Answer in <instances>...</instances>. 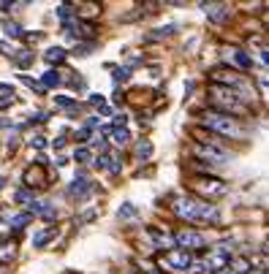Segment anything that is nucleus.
Listing matches in <instances>:
<instances>
[{
	"label": "nucleus",
	"instance_id": "f257e3e1",
	"mask_svg": "<svg viewBox=\"0 0 269 274\" xmlns=\"http://www.w3.org/2000/svg\"><path fill=\"white\" fill-rule=\"evenodd\" d=\"M171 212L177 217L188 220V223H217L220 220V209L215 204H209L207 198H196V196H177L171 201Z\"/></svg>",
	"mask_w": 269,
	"mask_h": 274
},
{
	"label": "nucleus",
	"instance_id": "f03ea898",
	"mask_svg": "<svg viewBox=\"0 0 269 274\" xmlns=\"http://www.w3.org/2000/svg\"><path fill=\"white\" fill-rule=\"evenodd\" d=\"M202 125L207 128L209 133H215V136H226V138H242L245 136V128L223 112H204Z\"/></svg>",
	"mask_w": 269,
	"mask_h": 274
},
{
	"label": "nucleus",
	"instance_id": "7ed1b4c3",
	"mask_svg": "<svg viewBox=\"0 0 269 274\" xmlns=\"http://www.w3.org/2000/svg\"><path fill=\"white\" fill-rule=\"evenodd\" d=\"M209 101L215 103L217 109H220L223 114H239V112H245V101H242V95H239L237 90H231V87H212L209 90Z\"/></svg>",
	"mask_w": 269,
	"mask_h": 274
},
{
	"label": "nucleus",
	"instance_id": "20e7f679",
	"mask_svg": "<svg viewBox=\"0 0 269 274\" xmlns=\"http://www.w3.org/2000/svg\"><path fill=\"white\" fill-rule=\"evenodd\" d=\"M174 244L188 253V250H202L204 244H207V239H204V234H199V231L182 228V231H177V234H174Z\"/></svg>",
	"mask_w": 269,
	"mask_h": 274
},
{
	"label": "nucleus",
	"instance_id": "39448f33",
	"mask_svg": "<svg viewBox=\"0 0 269 274\" xmlns=\"http://www.w3.org/2000/svg\"><path fill=\"white\" fill-rule=\"evenodd\" d=\"M193 155L199 157V160H209V163H226L228 160V152L226 149H220L217 144H193Z\"/></svg>",
	"mask_w": 269,
	"mask_h": 274
},
{
	"label": "nucleus",
	"instance_id": "423d86ee",
	"mask_svg": "<svg viewBox=\"0 0 269 274\" xmlns=\"http://www.w3.org/2000/svg\"><path fill=\"white\" fill-rule=\"evenodd\" d=\"M161 266H166V269H177V272H191L193 261H191V255H188L185 250H171V253H166L161 258Z\"/></svg>",
	"mask_w": 269,
	"mask_h": 274
},
{
	"label": "nucleus",
	"instance_id": "0eeeda50",
	"mask_svg": "<svg viewBox=\"0 0 269 274\" xmlns=\"http://www.w3.org/2000/svg\"><path fill=\"white\" fill-rule=\"evenodd\" d=\"M202 264H204V269L220 274L223 269H228V264H231V253H228L226 247H217V250H212V253L202 261Z\"/></svg>",
	"mask_w": 269,
	"mask_h": 274
},
{
	"label": "nucleus",
	"instance_id": "6e6552de",
	"mask_svg": "<svg viewBox=\"0 0 269 274\" xmlns=\"http://www.w3.org/2000/svg\"><path fill=\"white\" fill-rule=\"evenodd\" d=\"M193 190H196V193H202V196H207V198H217V196L226 193V182H220V179L199 177V179H193Z\"/></svg>",
	"mask_w": 269,
	"mask_h": 274
},
{
	"label": "nucleus",
	"instance_id": "1a4fd4ad",
	"mask_svg": "<svg viewBox=\"0 0 269 274\" xmlns=\"http://www.w3.org/2000/svg\"><path fill=\"white\" fill-rule=\"evenodd\" d=\"M147 234H150V239H152V242H155V247H161V250H171V247H174V236L163 234V231L150 228Z\"/></svg>",
	"mask_w": 269,
	"mask_h": 274
},
{
	"label": "nucleus",
	"instance_id": "9d476101",
	"mask_svg": "<svg viewBox=\"0 0 269 274\" xmlns=\"http://www.w3.org/2000/svg\"><path fill=\"white\" fill-rule=\"evenodd\" d=\"M204 11H207V16L215 19V22H226L228 19V5H223V3H209V5H204Z\"/></svg>",
	"mask_w": 269,
	"mask_h": 274
},
{
	"label": "nucleus",
	"instance_id": "9b49d317",
	"mask_svg": "<svg viewBox=\"0 0 269 274\" xmlns=\"http://www.w3.org/2000/svg\"><path fill=\"white\" fill-rule=\"evenodd\" d=\"M16 253H19L16 242H3L0 244V264H11V261H16Z\"/></svg>",
	"mask_w": 269,
	"mask_h": 274
},
{
	"label": "nucleus",
	"instance_id": "f8f14e48",
	"mask_svg": "<svg viewBox=\"0 0 269 274\" xmlns=\"http://www.w3.org/2000/svg\"><path fill=\"white\" fill-rule=\"evenodd\" d=\"M90 193V179L76 177L71 185H68V196H87Z\"/></svg>",
	"mask_w": 269,
	"mask_h": 274
},
{
	"label": "nucleus",
	"instance_id": "ddd939ff",
	"mask_svg": "<svg viewBox=\"0 0 269 274\" xmlns=\"http://www.w3.org/2000/svg\"><path fill=\"white\" fill-rule=\"evenodd\" d=\"M44 60L52 63V66H60V63H66V49H60V46H49V49L44 52Z\"/></svg>",
	"mask_w": 269,
	"mask_h": 274
},
{
	"label": "nucleus",
	"instance_id": "4468645a",
	"mask_svg": "<svg viewBox=\"0 0 269 274\" xmlns=\"http://www.w3.org/2000/svg\"><path fill=\"white\" fill-rule=\"evenodd\" d=\"M104 133H109L117 144H128L131 141V131H128V128H117V125H114V128H104Z\"/></svg>",
	"mask_w": 269,
	"mask_h": 274
},
{
	"label": "nucleus",
	"instance_id": "2eb2a0df",
	"mask_svg": "<svg viewBox=\"0 0 269 274\" xmlns=\"http://www.w3.org/2000/svg\"><path fill=\"white\" fill-rule=\"evenodd\" d=\"M14 101H16V98H14V87H11V84H0V112H5Z\"/></svg>",
	"mask_w": 269,
	"mask_h": 274
},
{
	"label": "nucleus",
	"instance_id": "dca6fc26",
	"mask_svg": "<svg viewBox=\"0 0 269 274\" xmlns=\"http://www.w3.org/2000/svg\"><path fill=\"white\" fill-rule=\"evenodd\" d=\"M55 236H57V228H47V231H38V234L33 236V244H36V247H47V244L52 242Z\"/></svg>",
	"mask_w": 269,
	"mask_h": 274
},
{
	"label": "nucleus",
	"instance_id": "f3484780",
	"mask_svg": "<svg viewBox=\"0 0 269 274\" xmlns=\"http://www.w3.org/2000/svg\"><path fill=\"white\" fill-rule=\"evenodd\" d=\"M30 220H33V212H22V214H14V217H8V223H11V228H14V231H19V228H25Z\"/></svg>",
	"mask_w": 269,
	"mask_h": 274
},
{
	"label": "nucleus",
	"instance_id": "a211bd4d",
	"mask_svg": "<svg viewBox=\"0 0 269 274\" xmlns=\"http://www.w3.org/2000/svg\"><path fill=\"white\" fill-rule=\"evenodd\" d=\"M231 57H234V63H237L239 68H245V71H248V68L253 66V60H250V57L245 55V52H239V49H231Z\"/></svg>",
	"mask_w": 269,
	"mask_h": 274
},
{
	"label": "nucleus",
	"instance_id": "6ab92c4d",
	"mask_svg": "<svg viewBox=\"0 0 269 274\" xmlns=\"http://www.w3.org/2000/svg\"><path fill=\"white\" fill-rule=\"evenodd\" d=\"M33 212H38L41 217H47V220H55L57 217V212H55L52 206H47V204H44V206H41V204H33Z\"/></svg>",
	"mask_w": 269,
	"mask_h": 274
},
{
	"label": "nucleus",
	"instance_id": "aec40b11",
	"mask_svg": "<svg viewBox=\"0 0 269 274\" xmlns=\"http://www.w3.org/2000/svg\"><path fill=\"white\" fill-rule=\"evenodd\" d=\"M41 84L44 87H57L60 84V76H57L55 71H47V73H41Z\"/></svg>",
	"mask_w": 269,
	"mask_h": 274
},
{
	"label": "nucleus",
	"instance_id": "412c9836",
	"mask_svg": "<svg viewBox=\"0 0 269 274\" xmlns=\"http://www.w3.org/2000/svg\"><path fill=\"white\" fill-rule=\"evenodd\" d=\"M90 157H93V152H90L87 147H79L76 152H73V160H76V163H87Z\"/></svg>",
	"mask_w": 269,
	"mask_h": 274
},
{
	"label": "nucleus",
	"instance_id": "4be33fe9",
	"mask_svg": "<svg viewBox=\"0 0 269 274\" xmlns=\"http://www.w3.org/2000/svg\"><path fill=\"white\" fill-rule=\"evenodd\" d=\"M136 152H139V157H150L152 155V144L150 141H141L139 147H136Z\"/></svg>",
	"mask_w": 269,
	"mask_h": 274
},
{
	"label": "nucleus",
	"instance_id": "5701e85b",
	"mask_svg": "<svg viewBox=\"0 0 269 274\" xmlns=\"http://www.w3.org/2000/svg\"><path fill=\"white\" fill-rule=\"evenodd\" d=\"M120 217H136V206H131V204H125V206L120 209Z\"/></svg>",
	"mask_w": 269,
	"mask_h": 274
},
{
	"label": "nucleus",
	"instance_id": "b1692460",
	"mask_svg": "<svg viewBox=\"0 0 269 274\" xmlns=\"http://www.w3.org/2000/svg\"><path fill=\"white\" fill-rule=\"evenodd\" d=\"M71 5H60V8H57V16H60V19H71Z\"/></svg>",
	"mask_w": 269,
	"mask_h": 274
},
{
	"label": "nucleus",
	"instance_id": "393cba45",
	"mask_svg": "<svg viewBox=\"0 0 269 274\" xmlns=\"http://www.w3.org/2000/svg\"><path fill=\"white\" fill-rule=\"evenodd\" d=\"M16 198H19V201H25V204H30V201H33V193H30L27 188H25V190L19 188V193H16Z\"/></svg>",
	"mask_w": 269,
	"mask_h": 274
},
{
	"label": "nucleus",
	"instance_id": "a878e982",
	"mask_svg": "<svg viewBox=\"0 0 269 274\" xmlns=\"http://www.w3.org/2000/svg\"><path fill=\"white\" fill-rule=\"evenodd\" d=\"M90 138V128H82V131L76 133V141H87Z\"/></svg>",
	"mask_w": 269,
	"mask_h": 274
},
{
	"label": "nucleus",
	"instance_id": "bb28decb",
	"mask_svg": "<svg viewBox=\"0 0 269 274\" xmlns=\"http://www.w3.org/2000/svg\"><path fill=\"white\" fill-rule=\"evenodd\" d=\"M57 106H73V101H71V98H57Z\"/></svg>",
	"mask_w": 269,
	"mask_h": 274
},
{
	"label": "nucleus",
	"instance_id": "cd10ccee",
	"mask_svg": "<svg viewBox=\"0 0 269 274\" xmlns=\"http://www.w3.org/2000/svg\"><path fill=\"white\" fill-rule=\"evenodd\" d=\"M114 79H128V71H125V68H120V71L114 73Z\"/></svg>",
	"mask_w": 269,
	"mask_h": 274
},
{
	"label": "nucleus",
	"instance_id": "c85d7f7f",
	"mask_svg": "<svg viewBox=\"0 0 269 274\" xmlns=\"http://www.w3.org/2000/svg\"><path fill=\"white\" fill-rule=\"evenodd\" d=\"M261 60H264L267 66H269V49H264V52H261Z\"/></svg>",
	"mask_w": 269,
	"mask_h": 274
},
{
	"label": "nucleus",
	"instance_id": "c756f323",
	"mask_svg": "<svg viewBox=\"0 0 269 274\" xmlns=\"http://www.w3.org/2000/svg\"><path fill=\"white\" fill-rule=\"evenodd\" d=\"M264 258L269 261V244H264Z\"/></svg>",
	"mask_w": 269,
	"mask_h": 274
},
{
	"label": "nucleus",
	"instance_id": "7c9ffc66",
	"mask_svg": "<svg viewBox=\"0 0 269 274\" xmlns=\"http://www.w3.org/2000/svg\"><path fill=\"white\" fill-rule=\"evenodd\" d=\"M220 274H237V272H234V269H223Z\"/></svg>",
	"mask_w": 269,
	"mask_h": 274
},
{
	"label": "nucleus",
	"instance_id": "2f4dec72",
	"mask_svg": "<svg viewBox=\"0 0 269 274\" xmlns=\"http://www.w3.org/2000/svg\"><path fill=\"white\" fill-rule=\"evenodd\" d=\"M60 274H82V272H71V269H66V272H60Z\"/></svg>",
	"mask_w": 269,
	"mask_h": 274
},
{
	"label": "nucleus",
	"instance_id": "473e14b6",
	"mask_svg": "<svg viewBox=\"0 0 269 274\" xmlns=\"http://www.w3.org/2000/svg\"><path fill=\"white\" fill-rule=\"evenodd\" d=\"M248 274H264V272H259V269H250Z\"/></svg>",
	"mask_w": 269,
	"mask_h": 274
},
{
	"label": "nucleus",
	"instance_id": "72a5a7b5",
	"mask_svg": "<svg viewBox=\"0 0 269 274\" xmlns=\"http://www.w3.org/2000/svg\"><path fill=\"white\" fill-rule=\"evenodd\" d=\"M147 274H158V272H147Z\"/></svg>",
	"mask_w": 269,
	"mask_h": 274
},
{
	"label": "nucleus",
	"instance_id": "f704fd0d",
	"mask_svg": "<svg viewBox=\"0 0 269 274\" xmlns=\"http://www.w3.org/2000/svg\"><path fill=\"white\" fill-rule=\"evenodd\" d=\"M0 188H3V179H0Z\"/></svg>",
	"mask_w": 269,
	"mask_h": 274
}]
</instances>
